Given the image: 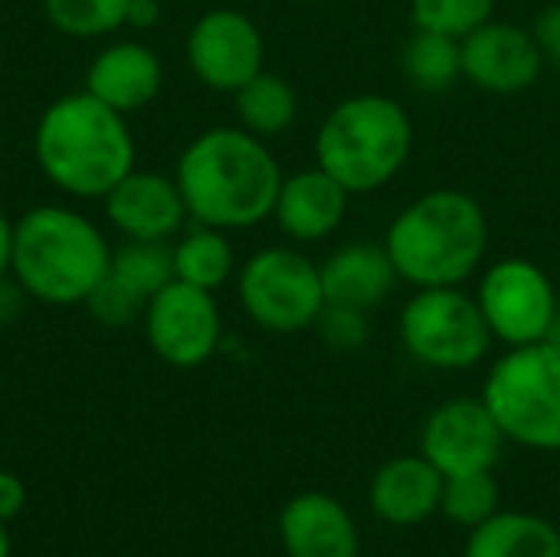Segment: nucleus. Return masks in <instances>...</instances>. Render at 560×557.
<instances>
[{
    "label": "nucleus",
    "instance_id": "nucleus-1",
    "mask_svg": "<svg viewBox=\"0 0 560 557\" xmlns=\"http://www.w3.org/2000/svg\"><path fill=\"white\" fill-rule=\"evenodd\" d=\"M282 167L266 138L217 125L200 131L177 158L174 181L187 217L217 230H249L272 217Z\"/></svg>",
    "mask_w": 560,
    "mask_h": 557
},
{
    "label": "nucleus",
    "instance_id": "nucleus-2",
    "mask_svg": "<svg viewBox=\"0 0 560 557\" xmlns=\"http://www.w3.org/2000/svg\"><path fill=\"white\" fill-rule=\"evenodd\" d=\"M33 154L43 177L79 200H102L135 171L128 115L85 89L46 105L33 131Z\"/></svg>",
    "mask_w": 560,
    "mask_h": 557
},
{
    "label": "nucleus",
    "instance_id": "nucleus-3",
    "mask_svg": "<svg viewBox=\"0 0 560 557\" xmlns=\"http://www.w3.org/2000/svg\"><path fill=\"white\" fill-rule=\"evenodd\" d=\"M384 250L413 289L463 286L489 253V217L472 194L436 187L390 220Z\"/></svg>",
    "mask_w": 560,
    "mask_h": 557
},
{
    "label": "nucleus",
    "instance_id": "nucleus-4",
    "mask_svg": "<svg viewBox=\"0 0 560 557\" xmlns=\"http://www.w3.org/2000/svg\"><path fill=\"white\" fill-rule=\"evenodd\" d=\"M108 266L112 246L102 230L69 207L43 204L13 223L10 276L36 302L82 305Z\"/></svg>",
    "mask_w": 560,
    "mask_h": 557
},
{
    "label": "nucleus",
    "instance_id": "nucleus-5",
    "mask_svg": "<svg viewBox=\"0 0 560 557\" xmlns=\"http://www.w3.org/2000/svg\"><path fill=\"white\" fill-rule=\"evenodd\" d=\"M413 121L407 108L381 92L341 98L315 131V164L351 197L387 187L410 161Z\"/></svg>",
    "mask_w": 560,
    "mask_h": 557
},
{
    "label": "nucleus",
    "instance_id": "nucleus-6",
    "mask_svg": "<svg viewBox=\"0 0 560 557\" xmlns=\"http://www.w3.org/2000/svg\"><path fill=\"white\" fill-rule=\"evenodd\" d=\"M509 443L538 453H560V345L535 341L509 348L482 384Z\"/></svg>",
    "mask_w": 560,
    "mask_h": 557
},
{
    "label": "nucleus",
    "instance_id": "nucleus-7",
    "mask_svg": "<svg viewBox=\"0 0 560 557\" xmlns=\"http://www.w3.org/2000/svg\"><path fill=\"white\" fill-rule=\"evenodd\" d=\"M397 328L407 355L433 371H469L495 341L476 295L463 286L417 289L404 302Z\"/></svg>",
    "mask_w": 560,
    "mask_h": 557
},
{
    "label": "nucleus",
    "instance_id": "nucleus-8",
    "mask_svg": "<svg viewBox=\"0 0 560 557\" xmlns=\"http://www.w3.org/2000/svg\"><path fill=\"white\" fill-rule=\"evenodd\" d=\"M243 312L266 332L295 335L315 328L325 312L322 269L292 246H266L253 253L236 276Z\"/></svg>",
    "mask_w": 560,
    "mask_h": 557
},
{
    "label": "nucleus",
    "instance_id": "nucleus-9",
    "mask_svg": "<svg viewBox=\"0 0 560 557\" xmlns=\"http://www.w3.org/2000/svg\"><path fill=\"white\" fill-rule=\"evenodd\" d=\"M476 302L492 338L509 348L548 341L558 325V286L535 259L525 256L492 263L479 279Z\"/></svg>",
    "mask_w": 560,
    "mask_h": 557
},
{
    "label": "nucleus",
    "instance_id": "nucleus-10",
    "mask_svg": "<svg viewBox=\"0 0 560 557\" xmlns=\"http://www.w3.org/2000/svg\"><path fill=\"white\" fill-rule=\"evenodd\" d=\"M144 338L151 351L180 371L207 364L223 335V318L213 292L171 279L161 292L151 295L144 315Z\"/></svg>",
    "mask_w": 560,
    "mask_h": 557
},
{
    "label": "nucleus",
    "instance_id": "nucleus-11",
    "mask_svg": "<svg viewBox=\"0 0 560 557\" xmlns=\"http://www.w3.org/2000/svg\"><path fill=\"white\" fill-rule=\"evenodd\" d=\"M266 43L253 16L233 7L207 10L194 20L187 33L190 72L213 92L233 95L256 72H262Z\"/></svg>",
    "mask_w": 560,
    "mask_h": 557
},
{
    "label": "nucleus",
    "instance_id": "nucleus-12",
    "mask_svg": "<svg viewBox=\"0 0 560 557\" xmlns=\"http://www.w3.org/2000/svg\"><path fill=\"white\" fill-rule=\"evenodd\" d=\"M502 446L505 433L482 397H453L440 404L420 433V456H427L446 479L495 469Z\"/></svg>",
    "mask_w": 560,
    "mask_h": 557
},
{
    "label": "nucleus",
    "instance_id": "nucleus-13",
    "mask_svg": "<svg viewBox=\"0 0 560 557\" xmlns=\"http://www.w3.org/2000/svg\"><path fill=\"white\" fill-rule=\"evenodd\" d=\"M463 79L492 95H518L532 89L545 69L535 30L512 20H486L459 39Z\"/></svg>",
    "mask_w": 560,
    "mask_h": 557
},
{
    "label": "nucleus",
    "instance_id": "nucleus-14",
    "mask_svg": "<svg viewBox=\"0 0 560 557\" xmlns=\"http://www.w3.org/2000/svg\"><path fill=\"white\" fill-rule=\"evenodd\" d=\"M105 213L125 240L167 243L187 220L180 187L167 174L131 171L105 197Z\"/></svg>",
    "mask_w": 560,
    "mask_h": 557
},
{
    "label": "nucleus",
    "instance_id": "nucleus-15",
    "mask_svg": "<svg viewBox=\"0 0 560 557\" xmlns=\"http://www.w3.org/2000/svg\"><path fill=\"white\" fill-rule=\"evenodd\" d=\"M279 538L289 557H361L351 512L325 492H299L279 512Z\"/></svg>",
    "mask_w": 560,
    "mask_h": 557
},
{
    "label": "nucleus",
    "instance_id": "nucleus-16",
    "mask_svg": "<svg viewBox=\"0 0 560 557\" xmlns=\"http://www.w3.org/2000/svg\"><path fill=\"white\" fill-rule=\"evenodd\" d=\"M446 476L427 456H394L387 460L368 489L371 512L394 529H417L440 512Z\"/></svg>",
    "mask_w": 560,
    "mask_h": 557
},
{
    "label": "nucleus",
    "instance_id": "nucleus-17",
    "mask_svg": "<svg viewBox=\"0 0 560 557\" xmlns=\"http://www.w3.org/2000/svg\"><path fill=\"white\" fill-rule=\"evenodd\" d=\"M161 82L164 66L158 53L138 39H118L105 46L85 69V92H92L121 115L151 105L161 92Z\"/></svg>",
    "mask_w": 560,
    "mask_h": 557
},
{
    "label": "nucleus",
    "instance_id": "nucleus-18",
    "mask_svg": "<svg viewBox=\"0 0 560 557\" xmlns=\"http://www.w3.org/2000/svg\"><path fill=\"white\" fill-rule=\"evenodd\" d=\"M348 200L351 194L328 171L315 164L308 171L282 177L272 217L289 240L322 243L341 227L348 213Z\"/></svg>",
    "mask_w": 560,
    "mask_h": 557
},
{
    "label": "nucleus",
    "instance_id": "nucleus-19",
    "mask_svg": "<svg viewBox=\"0 0 560 557\" xmlns=\"http://www.w3.org/2000/svg\"><path fill=\"white\" fill-rule=\"evenodd\" d=\"M318 269L328 305H351L364 312L384 305L400 282L384 243H345Z\"/></svg>",
    "mask_w": 560,
    "mask_h": 557
},
{
    "label": "nucleus",
    "instance_id": "nucleus-20",
    "mask_svg": "<svg viewBox=\"0 0 560 557\" xmlns=\"http://www.w3.org/2000/svg\"><path fill=\"white\" fill-rule=\"evenodd\" d=\"M463 557H560V532L532 512H495L469 532Z\"/></svg>",
    "mask_w": 560,
    "mask_h": 557
},
{
    "label": "nucleus",
    "instance_id": "nucleus-21",
    "mask_svg": "<svg viewBox=\"0 0 560 557\" xmlns=\"http://www.w3.org/2000/svg\"><path fill=\"white\" fill-rule=\"evenodd\" d=\"M236 102V118L240 128L259 135V138H276L292 128L299 118V92L292 82L279 72H256L243 89L233 92Z\"/></svg>",
    "mask_w": 560,
    "mask_h": 557
},
{
    "label": "nucleus",
    "instance_id": "nucleus-22",
    "mask_svg": "<svg viewBox=\"0 0 560 557\" xmlns=\"http://www.w3.org/2000/svg\"><path fill=\"white\" fill-rule=\"evenodd\" d=\"M233 269H236V253L226 230L197 223V230H190L174 246V279L187 286L217 292L220 286L230 282Z\"/></svg>",
    "mask_w": 560,
    "mask_h": 557
},
{
    "label": "nucleus",
    "instance_id": "nucleus-23",
    "mask_svg": "<svg viewBox=\"0 0 560 557\" xmlns=\"http://www.w3.org/2000/svg\"><path fill=\"white\" fill-rule=\"evenodd\" d=\"M404 72L420 92H446L463 76L459 39L436 30H417L404 46Z\"/></svg>",
    "mask_w": 560,
    "mask_h": 557
},
{
    "label": "nucleus",
    "instance_id": "nucleus-24",
    "mask_svg": "<svg viewBox=\"0 0 560 557\" xmlns=\"http://www.w3.org/2000/svg\"><path fill=\"white\" fill-rule=\"evenodd\" d=\"M131 0H43L52 30L72 39H98L128 26Z\"/></svg>",
    "mask_w": 560,
    "mask_h": 557
},
{
    "label": "nucleus",
    "instance_id": "nucleus-25",
    "mask_svg": "<svg viewBox=\"0 0 560 557\" xmlns=\"http://www.w3.org/2000/svg\"><path fill=\"white\" fill-rule=\"evenodd\" d=\"M108 272L118 276L141 299L151 302V295L161 292L174 279V246L148 243V240H128L125 246L112 250Z\"/></svg>",
    "mask_w": 560,
    "mask_h": 557
},
{
    "label": "nucleus",
    "instance_id": "nucleus-26",
    "mask_svg": "<svg viewBox=\"0 0 560 557\" xmlns=\"http://www.w3.org/2000/svg\"><path fill=\"white\" fill-rule=\"evenodd\" d=\"M495 512H502V492L499 483L489 473H463V476H450L443 483V499H440V515H446L453 525L463 529H479L482 522H489Z\"/></svg>",
    "mask_w": 560,
    "mask_h": 557
},
{
    "label": "nucleus",
    "instance_id": "nucleus-27",
    "mask_svg": "<svg viewBox=\"0 0 560 557\" xmlns=\"http://www.w3.org/2000/svg\"><path fill=\"white\" fill-rule=\"evenodd\" d=\"M417 30H436L463 39L495 13V0H407Z\"/></svg>",
    "mask_w": 560,
    "mask_h": 557
},
{
    "label": "nucleus",
    "instance_id": "nucleus-28",
    "mask_svg": "<svg viewBox=\"0 0 560 557\" xmlns=\"http://www.w3.org/2000/svg\"><path fill=\"white\" fill-rule=\"evenodd\" d=\"M89 309V315L98 322V325H108V328H121V325H131L144 315L148 309V299H141L131 286H125L118 276L105 272L102 282L89 292V299L82 302Z\"/></svg>",
    "mask_w": 560,
    "mask_h": 557
},
{
    "label": "nucleus",
    "instance_id": "nucleus-29",
    "mask_svg": "<svg viewBox=\"0 0 560 557\" xmlns=\"http://www.w3.org/2000/svg\"><path fill=\"white\" fill-rule=\"evenodd\" d=\"M371 312L364 309H351V305H328L325 302V312L318 315L315 328L322 332L325 345L335 348V351H358L368 345L371 338Z\"/></svg>",
    "mask_w": 560,
    "mask_h": 557
},
{
    "label": "nucleus",
    "instance_id": "nucleus-30",
    "mask_svg": "<svg viewBox=\"0 0 560 557\" xmlns=\"http://www.w3.org/2000/svg\"><path fill=\"white\" fill-rule=\"evenodd\" d=\"M535 36H538V43H541L545 62H555L560 69V3L558 7H548V10L538 16Z\"/></svg>",
    "mask_w": 560,
    "mask_h": 557
},
{
    "label": "nucleus",
    "instance_id": "nucleus-31",
    "mask_svg": "<svg viewBox=\"0 0 560 557\" xmlns=\"http://www.w3.org/2000/svg\"><path fill=\"white\" fill-rule=\"evenodd\" d=\"M23 506H26L23 479L0 469V522H13L23 512Z\"/></svg>",
    "mask_w": 560,
    "mask_h": 557
},
{
    "label": "nucleus",
    "instance_id": "nucleus-32",
    "mask_svg": "<svg viewBox=\"0 0 560 557\" xmlns=\"http://www.w3.org/2000/svg\"><path fill=\"white\" fill-rule=\"evenodd\" d=\"M26 302H30L26 289L13 276H3L0 279V325H13L23 315Z\"/></svg>",
    "mask_w": 560,
    "mask_h": 557
},
{
    "label": "nucleus",
    "instance_id": "nucleus-33",
    "mask_svg": "<svg viewBox=\"0 0 560 557\" xmlns=\"http://www.w3.org/2000/svg\"><path fill=\"white\" fill-rule=\"evenodd\" d=\"M158 20H161V3L158 0H131V7H128V26L151 30Z\"/></svg>",
    "mask_w": 560,
    "mask_h": 557
},
{
    "label": "nucleus",
    "instance_id": "nucleus-34",
    "mask_svg": "<svg viewBox=\"0 0 560 557\" xmlns=\"http://www.w3.org/2000/svg\"><path fill=\"white\" fill-rule=\"evenodd\" d=\"M10 266H13V223L0 210V279L10 276Z\"/></svg>",
    "mask_w": 560,
    "mask_h": 557
},
{
    "label": "nucleus",
    "instance_id": "nucleus-35",
    "mask_svg": "<svg viewBox=\"0 0 560 557\" xmlns=\"http://www.w3.org/2000/svg\"><path fill=\"white\" fill-rule=\"evenodd\" d=\"M0 557H10V532H7V522H0Z\"/></svg>",
    "mask_w": 560,
    "mask_h": 557
},
{
    "label": "nucleus",
    "instance_id": "nucleus-36",
    "mask_svg": "<svg viewBox=\"0 0 560 557\" xmlns=\"http://www.w3.org/2000/svg\"><path fill=\"white\" fill-rule=\"evenodd\" d=\"M560 295V289H558ZM548 341H555V345H560V309H558V325H555V332H551V338Z\"/></svg>",
    "mask_w": 560,
    "mask_h": 557
},
{
    "label": "nucleus",
    "instance_id": "nucleus-37",
    "mask_svg": "<svg viewBox=\"0 0 560 557\" xmlns=\"http://www.w3.org/2000/svg\"><path fill=\"white\" fill-rule=\"evenodd\" d=\"M0 59H3V33H0Z\"/></svg>",
    "mask_w": 560,
    "mask_h": 557
},
{
    "label": "nucleus",
    "instance_id": "nucleus-38",
    "mask_svg": "<svg viewBox=\"0 0 560 557\" xmlns=\"http://www.w3.org/2000/svg\"><path fill=\"white\" fill-rule=\"evenodd\" d=\"M289 3H315V0H289Z\"/></svg>",
    "mask_w": 560,
    "mask_h": 557
},
{
    "label": "nucleus",
    "instance_id": "nucleus-39",
    "mask_svg": "<svg viewBox=\"0 0 560 557\" xmlns=\"http://www.w3.org/2000/svg\"><path fill=\"white\" fill-rule=\"evenodd\" d=\"M0 148H3V125H0Z\"/></svg>",
    "mask_w": 560,
    "mask_h": 557
}]
</instances>
